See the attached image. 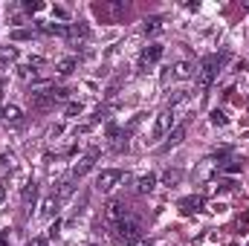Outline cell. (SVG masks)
Listing matches in <instances>:
<instances>
[{
    "mask_svg": "<svg viewBox=\"0 0 249 246\" xmlns=\"http://www.w3.org/2000/svg\"><path fill=\"white\" fill-rule=\"evenodd\" d=\"M3 197H6V191H3V188H0V203H3Z\"/></svg>",
    "mask_w": 249,
    "mask_h": 246,
    "instance_id": "obj_29",
    "label": "cell"
},
{
    "mask_svg": "<svg viewBox=\"0 0 249 246\" xmlns=\"http://www.w3.org/2000/svg\"><path fill=\"white\" fill-rule=\"evenodd\" d=\"M58 197L55 194H50V197H44V203H41V217H53L55 211H58Z\"/></svg>",
    "mask_w": 249,
    "mask_h": 246,
    "instance_id": "obj_14",
    "label": "cell"
},
{
    "mask_svg": "<svg viewBox=\"0 0 249 246\" xmlns=\"http://www.w3.org/2000/svg\"><path fill=\"white\" fill-rule=\"evenodd\" d=\"M186 130H188L186 124H174V127H171V133H168V142L162 145V151H168V148H177V145L186 139Z\"/></svg>",
    "mask_w": 249,
    "mask_h": 246,
    "instance_id": "obj_10",
    "label": "cell"
},
{
    "mask_svg": "<svg viewBox=\"0 0 249 246\" xmlns=\"http://www.w3.org/2000/svg\"><path fill=\"white\" fill-rule=\"evenodd\" d=\"M212 124L223 127V124H226V113H223V110H212Z\"/></svg>",
    "mask_w": 249,
    "mask_h": 246,
    "instance_id": "obj_22",
    "label": "cell"
},
{
    "mask_svg": "<svg viewBox=\"0 0 249 246\" xmlns=\"http://www.w3.org/2000/svg\"><path fill=\"white\" fill-rule=\"evenodd\" d=\"M171 127H174V113L171 110H162V113H157V122H154V139L151 142H157V139H165L168 133H171Z\"/></svg>",
    "mask_w": 249,
    "mask_h": 246,
    "instance_id": "obj_4",
    "label": "cell"
},
{
    "mask_svg": "<svg viewBox=\"0 0 249 246\" xmlns=\"http://www.w3.org/2000/svg\"><path fill=\"white\" fill-rule=\"evenodd\" d=\"M157 183H160V177L148 171V174H142V177H136V191H139V194H151V191L157 188Z\"/></svg>",
    "mask_w": 249,
    "mask_h": 246,
    "instance_id": "obj_9",
    "label": "cell"
},
{
    "mask_svg": "<svg viewBox=\"0 0 249 246\" xmlns=\"http://www.w3.org/2000/svg\"><path fill=\"white\" fill-rule=\"evenodd\" d=\"M127 246H148L145 241H136V244H127Z\"/></svg>",
    "mask_w": 249,
    "mask_h": 246,
    "instance_id": "obj_27",
    "label": "cell"
},
{
    "mask_svg": "<svg viewBox=\"0 0 249 246\" xmlns=\"http://www.w3.org/2000/svg\"><path fill=\"white\" fill-rule=\"evenodd\" d=\"M96 159H99V151H90L87 157H81V159H78V162L72 165V177H75V180H81V177H84L87 171H93Z\"/></svg>",
    "mask_w": 249,
    "mask_h": 246,
    "instance_id": "obj_6",
    "label": "cell"
},
{
    "mask_svg": "<svg viewBox=\"0 0 249 246\" xmlns=\"http://www.w3.org/2000/svg\"><path fill=\"white\" fill-rule=\"evenodd\" d=\"M75 67H78V58H72V55H70V58H61V61L55 64V70H58L61 75H70Z\"/></svg>",
    "mask_w": 249,
    "mask_h": 246,
    "instance_id": "obj_17",
    "label": "cell"
},
{
    "mask_svg": "<svg viewBox=\"0 0 249 246\" xmlns=\"http://www.w3.org/2000/svg\"><path fill=\"white\" fill-rule=\"evenodd\" d=\"M130 180V174L127 171H119V168H105L99 177H96V191H102V194H110L113 188H119Z\"/></svg>",
    "mask_w": 249,
    "mask_h": 246,
    "instance_id": "obj_2",
    "label": "cell"
},
{
    "mask_svg": "<svg viewBox=\"0 0 249 246\" xmlns=\"http://www.w3.org/2000/svg\"><path fill=\"white\" fill-rule=\"evenodd\" d=\"M212 168H217V157H206V159L200 162V168L194 171V180H206Z\"/></svg>",
    "mask_w": 249,
    "mask_h": 246,
    "instance_id": "obj_13",
    "label": "cell"
},
{
    "mask_svg": "<svg viewBox=\"0 0 249 246\" xmlns=\"http://www.w3.org/2000/svg\"><path fill=\"white\" fill-rule=\"evenodd\" d=\"M78 113H81V105L78 102H70L67 105V116H78Z\"/></svg>",
    "mask_w": 249,
    "mask_h": 246,
    "instance_id": "obj_23",
    "label": "cell"
},
{
    "mask_svg": "<svg viewBox=\"0 0 249 246\" xmlns=\"http://www.w3.org/2000/svg\"><path fill=\"white\" fill-rule=\"evenodd\" d=\"M180 180H183V171H180V168H168V171L162 174V185H168V188H174Z\"/></svg>",
    "mask_w": 249,
    "mask_h": 246,
    "instance_id": "obj_16",
    "label": "cell"
},
{
    "mask_svg": "<svg viewBox=\"0 0 249 246\" xmlns=\"http://www.w3.org/2000/svg\"><path fill=\"white\" fill-rule=\"evenodd\" d=\"M194 72H197V67L191 61H177L171 67V78H177V81H188V78H194Z\"/></svg>",
    "mask_w": 249,
    "mask_h": 246,
    "instance_id": "obj_8",
    "label": "cell"
},
{
    "mask_svg": "<svg viewBox=\"0 0 249 246\" xmlns=\"http://www.w3.org/2000/svg\"><path fill=\"white\" fill-rule=\"evenodd\" d=\"M23 9H26V12H41L44 3H32V0H29V3H23Z\"/></svg>",
    "mask_w": 249,
    "mask_h": 246,
    "instance_id": "obj_24",
    "label": "cell"
},
{
    "mask_svg": "<svg viewBox=\"0 0 249 246\" xmlns=\"http://www.w3.org/2000/svg\"><path fill=\"white\" fill-rule=\"evenodd\" d=\"M226 58H229V55H206L203 61L197 64L194 78H197L200 90H209V87H212V81L217 78V72H220V67L226 64Z\"/></svg>",
    "mask_w": 249,
    "mask_h": 246,
    "instance_id": "obj_1",
    "label": "cell"
},
{
    "mask_svg": "<svg viewBox=\"0 0 249 246\" xmlns=\"http://www.w3.org/2000/svg\"><path fill=\"white\" fill-rule=\"evenodd\" d=\"M105 217H107L110 223H119V220H124V217H127L124 203H119V200H107V203H105Z\"/></svg>",
    "mask_w": 249,
    "mask_h": 246,
    "instance_id": "obj_7",
    "label": "cell"
},
{
    "mask_svg": "<svg viewBox=\"0 0 249 246\" xmlns=\"http://www.w3.org/2000/svg\"><path fill=\"white\" fill-rule=\"evenodd\" d=\"M0 246H6V235H0Z\"/></svg>",
    "mask_w": 249,
    "mask_h": 246,
    "instance_id": "obj_28",
    "label": "cell"
},
{
    "mask_svg": "<svg viewBox=\"0 0 249 246\" xmlns=\"http://www.w3.org/2000/svg\"><path fill=\"white\" fill-rule=\"evenodd\" d=\"M113 226H116V238H119L124 246H127V244H136V241H142V226H139V220H133V217H124V220L113 223Z\"/></svg>",
    "mask_w": 249,
    "mask_h": 246,
    "instance_id": "obj_3",
    "label": "cell"
},
{
    "mask_svg": "<svg viewBox=\"0 0 249 246\" xmlns=\"http://www.w3.org/2000/svg\"><path fill=\"white\" fill-rule=\"evenodd\" d=\"M3 119L12 124H18L20 119H23V110L18 107V105H9V107H3Z\"/></svg>",
    "mask_w": 249,
    "mask_h": 246,
    "instance_id": "obj_15",
    "label": "cell"
},
{
    "mask_svg": "<svg viewBox=\"0 0 249 246\" xmlns=\"http://www.w3.org/2000/svg\"><path fill=\"white\" fill-rule=\"evenodd\" d=\"M160 58H162V44H148V47L142 50V55H139V70L145 72L148 67H154Z\"/></svg>",
    "mask_w": 249,
    "mask_h": 246,
    "instance_id": "obj_5",
    "label": "cell"
},
{
    "mask_svg": "<svg viewBox=\"0 0 249 246\" xmlns=\"http://www.w3.org/2000/svg\"><path fill=\"white\" fill-rule=\"evenodd\" d=\"M90 35V26L87 23H67V38H72V41H78V38H87Z\"/></svg>",
    "mask_w": 249,
    "mask_h": 246,
    "instance_id": "obj_11",
    "label": "cell"
},
{
    "mask_svg": "<svg viewBox=\"0 0 249 246\" xmlns=\"http://www.w3.org/2000/svg\"><path fill=\"white\" fill-rule=\"evenodd\" d=\"M70 194H72V180L61 183V188H58V194H55V197H58V200H64V197H70Z\"/></svg>",
    "mask_w": 249,
    "mask_h": 246,
    "instance_id": "obj_21",
    "label": "cell"
},
{
    "mask_svg": "<svg viewBox=\"0 0 249 246\" xmlns=\"http://www.w3.org/2000/svg\"><path fill=\"white\" fill-rule=\"evenodd\" d=\"M180 209H183L186 214L200 211V209H203V197H200V194H194V197H183V200H180Z\"/></svg>",
    "mask_w": 249,
    "mask_h": 246,
    "instance_id": "obj_12",
    "label": "cell"
},
{
    "mask_svg": "<svg viewBox=\"0 0 249 246\" xmlns=\"http://www.w3.org/2000/svg\"><path fill=\"white\" fill-rule=\"evenodd\" d=\"M47 244H50L47 238H32V241H29L26 246H47Z\"/></svg>",
    "mask_w": 249,
    "mask_h": 246,
    "instance_id": "obj_26",
    "label": "cell"
},
{
    "mask_svg": "<svg viewBox=\"0 0 249 246\" xmlns=\"http://www.w3.org/2000/svg\"><path fill=\"white\" fill-rule=\"evenodd\" d=\"M160 29H162V20H160V18L142 20V32H145V35H154V32H160Z\"/></svg>",
    "mask_w": 249,
    "mask_h": 246,
    "instance_id": "obj_18",
    "label": "cell"
},
{
    "mask_svg": "<svg viewBox=\"0 0 249 246\" xmlns=\"http://www.w3.org/2000/svg\"><path fill=\"white\" fill-rule=\"evenodd\" d=\"M35 197H38V183H26V188H23V203L29 206V203H35Z\"/></svg>",
    "mask_w": 249,
    "mask_h": 246,
    "instance_id": "obj_20",
    "label": "cell"
},
{
    "mask_svg": "<svg viewBox=\"0 0 249 246\" xmlns=\"http://www.w3.org/2000/svg\"><path fill=\"white\" fill-rule=\"evenodd\" d=\"M241 171V162L238 159H226V162H217V174H235Z\"/></svg>",
    "mask_w": 249,
    "mask_h": 246,
    "instance_id": "obj_19",
    "label": "cell"
},
{
    "mask_svg": "<svg viewBox=\"0 0 249 246\" xmlns=\"http://www.w3.org/2000/svg\"><path fill=\"white\" fill-rule=\"evenodd\" d=\"M9 64H12V61H6V58H0V81H3V75L9 72Z\"/></svg>",
    "mask_w": 249,
    "mask_h": 246,
    "instance_id": "obj_25",
    "label": "cell"
},
{
    "mask_svg": "<svg viewBox=\"0 0 249 246\" xmlns=\"http://www.w3.org/2000/svg\"><path fill=\"white\" fill-rule=\"evenodd\" d=\"M0 119H3V105H0Z\"/></svg>",
    "mask_w": 249,
    "mask_h": 246,
    "instance_id": "obj_30",
    "label": "cell"
}]
</instances>
